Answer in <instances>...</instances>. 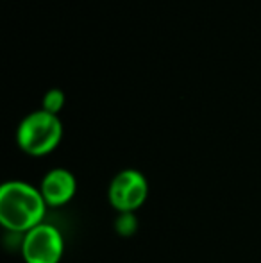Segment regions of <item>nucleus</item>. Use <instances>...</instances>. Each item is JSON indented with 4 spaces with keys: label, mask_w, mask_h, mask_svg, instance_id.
Masks as SVG:
<instances>
[{
    "label": "nucleus",
    "mask_w": 261,
    "mask_h": 263,
    "mask_svg": "<svg viewBox=\"0 0 261 263\" xmlns=\"http://www.w3.org/2000/svg\"><path fill=\"white\" fill-rule=\"evenodd\" d=\"M47 202L39 188L24 181H9L0 188V224L11 233L25 235L43 224Z\"/></svg>",
    "instance_id": "nucleus-1"
},
{
    "label": "nucleus",
    "mask_w": 261,
    "mask_h": 263,
    "mask_svg": "<svg viewBox=\"0 0 261 263\" xmlns=\"http://www.w3.org/2000/svg\"><path fill=\"white\" fill-rule=\"evenodd\" d=\"M63 125L57 115L34 111L20 122L16 131L18 147L29 156H45L59 145Z\"/></svg>",
    "instance_id": "nucleus-2"
},
{
    "label": "nucleus",
    "mask_w": 261,
    "mask_h": 263,
    "mask_svg": "<svg viewBox=\"0 0 261 263\" xmlns=\"http://www.w3.org/2000/svg\"><path fill=\"white\" fill-rule=\"evenodd\" d=\"M20 251L25 263H59L65 251L63 235L56 226L43 222L22 235Z\"/></svg>",
    "instance_id": "nucleus-3"
},
{
    "label": "nucleus",
    "mask_w": 261,
    "mask_h": 263,
    "mask_svg": "<svg viewBox=\"0 0 261 263\" xmlns=\"http://www.w3.org/2000/svg\"><path fill=\"white\" fill-rule=\"evenodd\" d=\"M149 195V183L138 170H122L111 179L108 188L109 204L118 213H134L142 208Z\"/></svg>",
    "instance_id": "nucleus-4"
},
{
    "label": "nucleus",
    "mask_w": 261,
    "mask_h": 263,
    "mask_svg": "<svg viewBox=\"0 0 261 263\" xmlns=\"http://www.w3.org/2000/svg\"><path fill=\"white\" fill-rule=\"evenodd\" d=\"M39 192H42L43 199H45L47 206H65L73 199L77 192V181L70 170L66 168H54L45 174L39 184Z\"/></svg>",
    "instance_id": "nucleus-5"
},
{
    "label": "nucleus",
    "mask_w": 261,
    "mask_h": 263,
    "mask_svg": "<svg viewBox=\"0 0 261 263\" xmlns=\"http://www.w3.org/2000/svg\"><path fill=\"white\" fill-rule=\"evenodd\" d=\"M63 106H65V95L61 90H50L43 97V111H47V113L57 115L63 109Z\"/></svg>",
    "instance_id": "nucleus-6"
},
{
    "label": "nucleus",
    "mask_w": 261,
    "mask_h": 263,
    "mask_svg": "<svg viewBox=\"0 0 261 263\" xmlns=\"http://www.w3.org/2000/svg\"><path fill=\"white\" fill-rule=\"evenodd\" d=\"M138 224H136L134 213H120L118 220L115 222V229L120 233L122 236H129L136 231Z\"/></svg>",
    "instance_id": "nucleus-7"
}]
</instances>
